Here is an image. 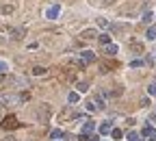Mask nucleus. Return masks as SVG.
<instances>
[{
    "instance_id": "f257e3e1",
    "label": "nucleus",
    "mask_w": 156,
    "mask_h": 141,
    "mask_svg": "<svg viewBox=\"0 0 156 141\" xmlns=\"http://www.w3.org/2000/svg\"><path fill=\"white\" fill-rule=\"evenodd\" d=\"M50 115H52V109H50V104H39L37 106V122L46 124L50 120Z\"/></svg>"
},
{
    "instance_id": "f03ea898",
    "label": "nucleus",
    "mask_w": 156,
    "mask_h": 141,
    "mask_svg": "<svg viewBox=\"0 0 156 141\" xmlns=\"http://www.w3.org/2000/svg\"><path fill=\"white\" fill-rule=\"evenodd\" d=\"M0 126H2L4 130H13V128L20 126V122H18V117H15V115H7L2 122H0Z\"/></svg>"
},
{
    "instance_id": "7ed1b4c3",
    "label": "nucleus",
    "mask_w": 156,
    "mask_h": 141,
    "mask_svg": "<svg viewBox=\"0 0 156 141\" xmlns=\"http://www.w3.org/2000/svg\"><path fill=\"white\" fill-rule=\"evenodd\" d=\"M59 13H61V7L59 4H52V7H48V11H46V18L48 20H57Z\"/></svg>"
},
{
    "instance_id": "20e7f679",
    "label": "nucleus",
    "mask_w": 156,
    "mask_h": 141,
    "mask_svg": "<svg viewBox=\"0 0 156 141\" xmlns=\"http://www.w3.org/2000/svg\"><path fill=\"white\" fill-rule=\"evenodd\" d=\"M80 59L85 61V63H93V61H96V54H93L91 50H82V52H80Z\"/></svg>"
},
{
    "instance_id": "39448f33",
    "label": "nucleus",
    "mask_w": 156,
    "mask_h": 141,
    "mask_svg": "<svg viewBox=\"0 0 156 141\" xmlns=\"http://www.w3.org/2000/svg\"><path fill=\"white\" fill-rule=\"evenodd\" d=\"M117 52H119V48H117L115 43H108V46H106V54H108V56H115Z\"/></svg>"
},
{
    "instance_id": "423d86ee",
    "label": "nucleus",
    "mask_w": 156,
    "mask_h": 141,
    "mask_svg": "<svg viewBox=\"0 0 156 141\" xmlns=\"http://www.w3.org/2000/svg\"><path fill=\"white\" fill-rule=\"evenodd\" d=\"M11 37L13 39H22L24 37V28H13V31H11Z\"/></svg>"
},
{
    "instance_id": "0eeeda50",
    "label": "nucleus",
    "mask_w": 156,
    "mask_h": 141,
    "mask_svg": "<svg viewBox=\"0 0 156 141\" xmlns=\"http://www.w3.org/2000/svg\"><path fill=\"white\" fill-rule=\"evenodd\" d=\"M111 130H113V124H111V122H104L102 126H100V132H102V135H106Z\"/></svg>"
},
{
    "instance_id": "6e6552de",
    "label": "nucleus",
    "mask_w": 156,
    "mask_h": 141,
    "mask_svg": "<svg viewBox=\"0 0 156 141\" xmlns=\"http://www.w3.org/2000/svg\"><path fill=\"white\" fill-rule=\"evenodd\" d=\"M98 33L93 31V28H87V31H82V39H93Z\"/></svg>"
},
{
    "instance_id": "1a4fd4ad",
    "label": "nucleus",
    "mask_w": 156,
    "mask_h": 141,
    "mask_svg": "<svg viewBox=\"0 0 156 141\" xmlns=\"http://www.w3.org/2000/svg\"><path fill=\"white\" fill-rule=\"evenodd\" d=\"M93 128H96V124H93V122H85V126H82V135H89Z\"/></svg>"
},
{
    "instance_id": "9d476101",
    "label": "nucleus",
    "mask_w": 156,
    "mask_h": 141,
    "mask_svg": "<svg viewBox=\"0 0 156 141\" xmlns=\"http://www.w3.org/2000/svg\"><path fill=\"white\" fill-rule=\"evenodd\" d=\"M46 67H41V65H37V67H33V74H35V76H43V74H46Z\"/></svg>"
},
{
    "instance_id": "9b49d317",
    "label": "nucleus",
    "mask_w": 156,
    "mask_h": 141,
    "mask_svg": "<svg viewBox=\"0 0 156 141\" xmlns=\"http://www.w3.org/2000/svg\"><path fill=\"white\" fill-rule=\"evenodd\" d=\"M141 20L145 22V24H150V22L154 20V13H152V11H145V13H143V18H141Z\"/></svg>"
},
{
    "instance_id": "f8f14e48",
    "label": "nucleus",
    "mask_w": 156,
    "mask_h": 141,
    "mask_svg": "<svg viewBox=\"0 0 156 141\" xmlns=\"http://www.w3.org/2000/svg\"><path fill=\"white\" fill-rule=\"evenodd\" d=\"M145 37H147V39H156V26H152V28H147Z\"/></svg>"
},
{
    "instance_id": "ddd939ff",
    "label": "nucleus",
    "mask_w": 156,
    "mask_h": 141,
    "mask_svg": "<svg viewBox=\"0 0 156 141\" xmlns=\"http://www.w3.org/2000/svg\"><path fill=\"white\" fill-rule=\"evenodd\" d=\"M76 89H78V93H85L87 89H89V85H87V83H78V85H76Z\"/></svg>"
},
{
    "instance_id": "4468645a",
    "label": "nucleus",
    "mask_w": 156,
    "mask_h": 141,
    "mask_svg": "<svg viewBox=\"0 0 156 141\" xmlns=\"http://www.w3.org/2000/svg\"><path fill=\"white\" fill-rule=\"evenodd\" d=\"M67 100H69V104H76V102H78V93H76V91H72V93L67 95Z\"/></svg>"
},
{
    "instance_id": "2eb2a0df",
    "label": "nucleus",
    "mask_w": 156,
    "mask_h": 141,
    "mask_svg": "<svg viewBox=\"0 0 156 141\" xmlns=\"http://www.w3.org/2000/svg\"><path fill=\"white\" fill-rule=\"evenodd\" d=\"M2 13H4V15L13 13V4H4V7H2Z\"/></svg>"
},
{
    "instance_id": "dca6fc26",
    "label": "nucleus",
    "mask_w": 156,
    "mask_h": 141,
    "mask_svg": "<svg viewBox=\"0 0 156 141\" xmlns=\"http://www.w3.org/2000/svg\"><path fill=\"white\" fill-rule=\"evenodd\" d=\"M143 137H150V135H154V130H152V126H145V128H143Z\"/></svg>"
},
{
    "instance_id": "f3484780",
    "label": "nucleus",
    "mask_w": 156,
    "mask_h": 141,
    "mask_svg": "<svg viewBox=\"0 0 156 141\" xmlns=\"http://www.w3.org/2000/svg\"><path fill=\"white\" fill-rule=\"evenodd\" d=\"M111 135H113V139H121V130H119V128H113Z\"/></svg>"
},
{
    "instance_id": "a211bd4d",
    "label": "nucleus",
    "mask_w": 156,
    "mask_h": 141,
    "mask_svg": "<svg viewBox=\"0 0 156 141\" xmlns=\"http://www.w3.org/2000/svg\"><path fill=\"white\" fill-rule=\"evenodd\" d=\"M100 41H102L104 46H108V43H111V37H108V35H100Z\"/></svg>"
},
{
    "instance_id": "6ab92c4d",
    "label": "nucleus",
    "mask_w": 156,
    "mask_h": 141,
    "mask_svg": "<svg viewBox=\"0 0 156 141\" xmlns=\"http://www.w3.org/2000/svg\"><path fill=\"white\" fill-rule=\"evenodd\" d=\"M50 137H52V139H61V137H63V132H61V130H52V132H50Z\"/></svg>"
},
{
    "instance_id": "aec40b11",
    "label": "nucleus",
    "mask_w": 156,
    "mask_h": 141,
    "mask_svg": "<svg viewBox=\"0 0 156 141\" xmlns=\"http://www.w3.org/2000/svg\"><path fill=\"white\" fill-rule=\"evenodd\" d=\"M9 70V65H7V61H0V74H4V72Z\"/></svg>"
},
{
    "instance_id": "412c9836",
    "label": "nucleus",
    "mask_w": 156,
    "mask_h": 141,
    "mask_svg": "<svg viewBox=\"0 0 156 141\" xmlns=\"http://www.w3.org/2000/svg\"><path fill=\"white\" fill-rule=\"evenodd\" d=\"M96 102H98V106H100V109H102V106H104V98H102V95H96Z\"/></svg>"
},
{
    "instance_id": "4be33fe9",
    "label": "nucleus",
    "mask_w": 156,
    "mask_h": 141,
    "mask_svg": "<svg viewBox=\"0 0 156 141\" xmlns=\"http://www.w3.org/2000/svg\"><path fill=\"white\" fill-rule=\"evenodd\" d=\"M96 109H98V106H96V102H87V111H89V113H93Z\"/></svg>"
},
{
    "instance_id": "5701e85b",
    "label": "nucleus",
    "mask_w": 156,
    "mask_h": 141,
    "mask_svg": "<svg viewBox=\"0 0 156 141\" xmlns=\"http://www.w3.org/2000/svg\"><path fill=\"white\" fill-rule=\"evenodd\" d=\"M98 26H102V28H108L111 24H108L106 20H102V18H100V20H98Z\"/></svg>"
},
{
    "instance_id": "b1692460",
    "label": "nucleus",
    "mask_w": 156,
    "mask_h": 141,
    "mask_svg": "<svg viewBox=\"0 0 156 141\" xmlns=\"http://www.w3.org/2000/svg\"><path fill=\"white\" fill-rule=\"evenodd\" d=\"M128 141H141V139H139L137 132H130V135H128Z\"/></svg>"
},
{
    "instance_id": "393cba45",
    "label": "nucleus",
    "mask_w": 156,
    "mask_h": 141,
    "mask_svg": "<svg viewBox=\"0 0 156 141\" xmlns=\"http://www.w3.org/2000/svg\"><path fill=\"white\" fill-rule=\"evenodd\" d=\"M98 2H100V4H102V7H111V4H113V2H115V0H98Z\"/></svg>"
},
{
    "instance_id": "a878e982",
    "label": "nucleus",
    "mask_w": 156,
    "mask_h": 141,
    "mask_svg": "<svg viewBox=\"0 0 156 141\" xmlns=\"http://www.w3.org/2000/svg\"><path fill=\"white\" fill-rule=\"evenodd\" d=\"M141 65H143V61H139V59H137V61H132V63H130V67H141Z\"/></svg>"
},
{
    "instance_id": "bb28decb",
    "label": "nucleus",
    "mask_w": 156,
    "mask_h": 141,
    "mask_svg": "<svg viewBox=\"0 0 156 141\" xmlns=\"http://www.w3.org/2000/svg\"><path fill=\"white\" fill-rule=\"evenodd\" d=\"M0 141H15V137H13V135H7V137H2Z\"/></svg>"
},
{
    "instance_id": "cd10ccee",
    "label": "nucleus",
    "mask_w": 156,
    "mask_h": 141,
    "mask_svg": "<svg viewBox=\"0 0 156 141\" xmlns=\"http://www.w3.org/2000/svg\"><path fill=\"white\" fill-rule=\"evenodd\" d=\"M147 91L152 93V95H156V85H150V89H147Z\"/></svg>"
},
{
    "instance_id": "c85d7f7f",
    "label": "nucleus",
    "mask_w": 156,
    "mask_h": 141,
    "mask_svg": "<svg viewBox=\"0 0 156 141\" xmlns=\"http://www.w3.org/2000/svg\"><path fill=\"white\" fill-rule=\"evenodd\" d=\"M78 141H89V137H87V135H80V137H78Z\"/></svg>"
},
{
    "instance_id": "c756f323",
    "label": "nucleus",
    "mask_w": 156,
    "mask_h": 141,
    "mask_svg": "<svg viewBox=\"0 0 156 141\" xmlns=\"http://www.w3.org/2000/svg\"><path fill=\"white\" fill-rule=\"evenodd\" d=\"M0 43H4V37H2V35H0Z\"/></svg>"
},
{
    "instance_id": "7c9ffc66",
    "label": "nucleus",
    "mask_w": 156,
    "mask_h": 141,
    "mask_svg": "<svg viewBox=\"0 0 156 141\" xmlns=\"http://www.w3.org/2000/svg\"><path fill=\"white\" fill-rule=\"evenodd\" d=\"M152 137H154V141H156V132H154V135H152Z\"/></svg>"
},
{
    "instance_id": "2f4dec72",
    "label": "nucleus",
    "mask_w": 156,
    "mask_h": 141,
    "mask_svg": "<svg viewBox=\"0 0 156 141\" xmlns=\"http://www.w3.org/2000/svg\"><path fill=\"white\" fill-rule=\"evenodd\" d=\"M0 80H2V78H0Z\"/></svg>"
}]
</instances>
